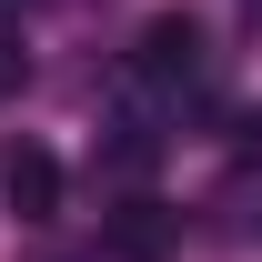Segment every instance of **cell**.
<instances>
[{
	"label": "cell",
	"mask_w": 262,
	"mask_h": 262,
	"mask_svg": "<svg viewBox=\"0 0 262 262\" xmlns=\"http://www.w3.org/2000/svg\"><path fill=\"white\" fill-rule=\"evenodd\" d=\"M131 71H141L151 91H202V81H212V40H202V20H192V10L151 20L141 51H131Z\"/></svg>",
	"instance_id": "obj_1"
},
{
	"label": "cell",
	"mask_w": 262,
	"mask_h": 262,
	"mask_svg": "<svg viewBox=\"0 0 262 262\" xmlns=\"http://www.w3.org/2000/svg\"><path fill=\"white\" fill-rule=\"evenodd\" d=\"M0 192H10L20 222H51V212H61V162H51L40 141H10V151H0Z\"/></svg>",
	"instance_id": "obj_2"
},
{
	"label": "cell",
	"mask_w": 262,
	"mask_h": 262,
	"mask_svg": "<svg viewBox=\"0 0 262 262\" xmlns=\"http://www.w3.org/2000/svg\"><path fill=\"white\" fill-rule=\"evenodd\" d=\"M111 252H121V262H162V252H171V212L121 202V212H111Z\"/></svg>",
	"instance_id": "obj_3"
},
{
	"label": "cell",
	"mask_w": 262,
	"mask_h": 262,
	"mask_svg": "<svg viewBox=\"0 0 262 262\" xmlns=\"http://www.w3.org/2000/svg\"><path fill=\"white\" fill-rule=\"evenodd\" d=\"M20 81H31V51H20V31H0V101L20 91Z\"/></svg>",
	"instance_id": "obj_4"
},
{
	"label": "cell",
	"mask_w": 262,
	"mask_h": 262,
	"mask_svg": "<svg viewBox=\"0 0 262 262\" xmlns=\"http://www.w3.org/2000/svg\"><path fill=\"white\" fill-rule=\"evenodd\" d=\"M232 151H242V162H262V121H242V141H232Z\"/></svg>",
	"instance_id": "obj_5"
},
{
	"label": "cell",
	"mask_w": 262,
	"mask_h": 262,
	"mask_svg": "<svg viewBox=\"0 0 262 262\" xmlns=\"http://www.w3.org/2000/svg\"><path fill=\"white\" fill-rule=\"evenodd\" d=\"M242 20H252V31H262V0H242Z\"/></svg>",
	"instance_id": "obj_6"
}]
</instances>
